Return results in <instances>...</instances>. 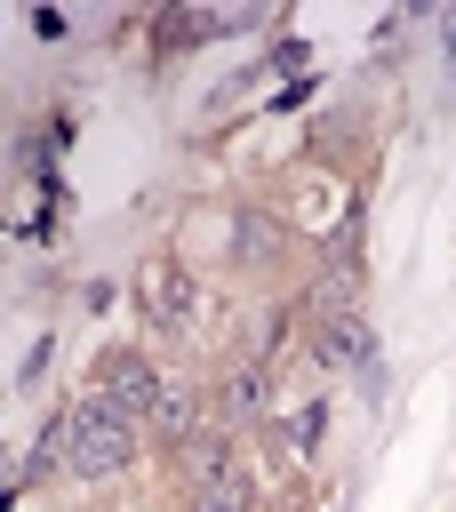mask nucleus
<instances>
[{
  "label": "nucleus",
  "instance_id": "f03ea898",
  "mask_svg": "<svg viewBox=\"0 0 456 512\" xmlns=\"http://www.w3.org/2000/svg\"><path fill=\"white\" fill-rule=\"evenodd\" d=\"M136 304H144V320H160L168 336H192V320L208 312V288H200L184 264H152V272L136 280Z\"/></svg>",
  "mask_w": 456,
  "mask_h": 512
},
{
  "label": "nucleus",
  "instance_id": "423d86ee",
  "mask_svg": "<svg viewBox=\"0 0 456 512\" xmlns=\"http://www.w3.org/2000/svg\"><path fill=\"white\" fill-rule=\"evenodd\" d=\"M264 392H272V376H264V360H248V368H232V384H224V416H232V424H248V416H264Z\"/></svg>",
  "mask_w": 456,
  "mask_h": 512
},
{
  "label": "nucleus",
  "instance_id": "1a4fd4ad",
  "mask_svg": "<svg viewBox=\"0 0 456 512\" xmlns=\"http://www.w3.org/2000/svg\"><path fill=\"white\" fill-rule=\"evenodd\" d=\"M152 424L192 440V384H160V408H152Z\"/></svg>",
  "mask_w": 456,
  "mask_h": 512
},
{
  "label": "nucleus",
  "instance_id": "9b49d317",
  "mask_svg": "<svg viewBox=\"0 0 456 512\" xmlns=\"http://www.w3.org/2000/svg\"><path fill=\"white\" fill-rule=\"evenodd\" d=\"M304 64H312V48H304V40H280V56H272V72H304Z\"/></svg>",
  "mask_w": 456,
  "mask_h": 512
},
{
  "label": "nucleus",
  "instance_id": "7ed1b4c3",
  "mask_svg": "<svg viewBox=\"0 0 456 512\" xmlns=\"http://www.w3.org/2000/svg\"><path fill=\"white\" fill-rule=\"evenodd\" d=\"M160 384H168V376H152V368H144L136 352H112V360H104V392H96V400L144 424V416L160 408Z\"/></svg>",
  "mask_w": 456,
  "mask_h": 512
},
{
  "label": "nucleus",
  "instance_id": "0eeeda50",
  "mask_svg": "<svg viewBox=\"0 0 456 512\" xmlns=\"http://www.w3.org/2000/svg\"><path fill=\"white\" fill-rule=\"evenodd\" d=\"M184 472H192V488L224 480V472H232V440H224V432H192V440H184Z\"/></svg>",
  "mask_w": 456,
  "mask_h": 512
},
{
  "label": "nucleus",
  "instance_id": "20e7f679",
  "mask_svg": "<svg viewBox=\"0 0 456 512\" xmlns=\"http://www.w3.org/2000/svg\"><path fill=\"white\" fill-rule=\"evenodd\" d=\"M312 352H320V368H368L376 336H368L360 312H336V320H312Z\"/></svg>",
  "mask_w": 456,
  "mask_h": 512
},
{
  "label": "nucleus",
  "instance_id": "9d476101",
  "mask_svg": "<svg viewBox=\"0 0 456 512\" xmlns=\"http://www.w3.org/2000/svg\"><path fill=\"white\" fill-rule=\"evenodd\" d=\"M208 32H216V16L184 8V16H168V24H160V48H184V40H208Z\"/></svg>",
  "mask_w": 456,
  "mask_h": 512
},
{
  "label": "nucleus",
  "instance_id": "f257e3e1",
  "mask_svg": "<svg viewBox=\"0 0 456 512\" xmlns=\"http://www.w3.org/2000/svg\"><path fill=\"white\" fill-rule=\"evenodd\" d=\"M128 456H136V416L104 408L96 392L64 408V472H80V480H112Z\"/></svg>",
  "mask_w": 456,
  "mask_h": 512
},
{
  "label": "nucleus",
  "instance_id": "39448f33",
  "mask_svg": "<svg viewBox=\"0 0 456 512\" xmlns=\"http://www.w3.org/2000/svg\"><path fill=\"white\" fill-rule=\"evenodd\" d=\"M232 256H240V264H264V256H280V224H272L264 208H240V216H232Z\"/></svg>",
  "mask_w": 456,
  "mask_h": 512
},
{
  "label": "nucleus",
  "instance_id": "6e6552de",
  "mask_svg": "<svg viewBox=\"0 0 456 512\" xmlns=\"http://www.w3.org/2000/svg\"><path fill=\"white\" fill-rule=\"evenodd\" d=\"M264 496H256V480L248 472H224V480H208V488H192V512H256Z\"/></svg>",
  "mask_w": 456,
  "mask_h": 512
}]
</instances>
